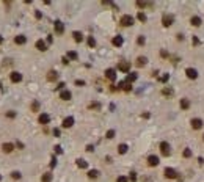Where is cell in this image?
Wrapping results in <instances>:
<instances>
[{"label":"cell","instance_id":"obj_18","mask_svg":"<svg viewBox=\"0 0 204 182\" xmlns=\"http://www.w3.org/2000/svg\"><path fill=\"white\" fill-rule=\"evenodd\" d=\"M57 78H58V74L55 71H49L47 72V80L49 82H53V80H57Z\"/></svg>","mask_w":204,"mask_h":182},{"label":"cell","instance_id":"obj_10","mask_svg":"<svg viewBox=\"0 0 204 182\" xmlns=\"http://www.w3.org/2000/svg\"><path fill=\"white\" fill-rule=\"evenodd\" d=\"M72 124H74V118L72 116H68V118H65L63 119V127H72Z\"/></svg>","mask_w":204,"mask_h":182},{"label":"cell","instance_id":"obj_4","mask_svg":"<svg viewBox=\"0 0 204 182\" xmlns=\"http://www.w3.org/2000/svg\"><path fill=\"white\" fill-rule=\"evenodd\" d=\"M160 149H162L163 155H170V145L167 143V141H162L160 143Z\"/></svg>","mask_w":204,"mask_h":182},{"label":"cell","instance_id":"obj_13","mask_svg":"<svg viewBox=\"0 0 204 182\" xmlns=\"http://www.w3.org/2000/svg\"><path fill=\"white\" fill-rule=\"evenodd\" d=\"M165 176H167L168 179H174V177H176V171H174L173 168H165Z\"/></svg>","mask_w":204,"mask_h":182},{"label":"cell","instance_id":"obj_29","mask_svg":"<svg viewBox=\"0 0 204 182\" xmlns=\"http://www.w3.org/2000/svg\"><path fill=\"white\" fill-rule=\"evenodd\" d=\"M181 107H182V108H189V107H190V102H189L187 99H182V100H181Z\"/></svg>","mask_w":204,"mask_h":182},{"label":"cell","instance_id":"obj_40","mask_svg":"<svg viewBox=\"0 0 204 182\" xmlns=\"http://www.w3.org/2000/svg\"><path fill=\"white\" fill-rule=\"evenodd\" d=\"M137 6H140V8H145V6H146V3H145V2H137Z\"/></svg>","mask_w":204,"mask_h":182},{"label":"cell","instance_id":"obj_19","mask_svg":"<svg viewBox=\"0 0 204 182\" xmlns=\"http://www.w3.org/2000/svg\"><path fill=\"white\" fill-rule=\"evenodd\" d=\"M112 43H113V46L119 47V46H122V43H124V41H122V38H121V36H115V38L112 39Z\"/></svg>","mask_w":204,"mask_h":182},{"label":"cell","instance_id":"obj_23","mask_svg":"<svg viewBox=\"0 0 204 182\" xmlns=\"http://www.w3.org/2000/svg\"><path fill=\"white\" fill-rule=\"evenodd\" d=\"M192 25H195V27H199V25H201V17H198V16H193V17H192Z\"/></svg>","mask_w":204,"mask_h":182},{"label":"cell","instance_id":"obj_7","mask_svg":"<svg viewBox=\"0 0 204 182\" xmlns=\"http://www.w3.org/2000/svg\"><path fill=\"white\" fill-rule=\"evenodd\" d=\"M185 74H187V77H189V78H192V80L198 77V71H196V69H193V68H189V69L185 71Z\"/></svg>","mask_w":204,"mask_h":182},{"label":"cell","instance_id":"obj_28","mask_svg":"<svg viewBox=\"0 0 204 182\" xmlns=\"http://www.w3.org/2000/svg\"><path fill=\"white\" fill-rule=\"evenodd\" d=\"M77 57H79L77 52H74V50H69V52H68V58H69V60H77Z\"/></svg>","mask_w":204,"mask_h":182},{"label":"cell","instance_id":"obj_22","mask_svg":"<svg viewBox=\"0 0 204 182\" xmlns=\"http://www.w3.org/2000/svg\"><path fill=\"white\" fill-rule=\"evenodd\" d=\"M146 61H148V58H146V57H138V60H137V66H145Z\"/></svg>","mask_w":204,"mask_h":182},{"label":"cell","instance_id":"obj_48","mask_svg":"<svg viewBox=\"0 0 204 182\" xmlns=\"http://www.w3.org/2000/svg\"><path fill=\"white\" fill-rule=\"evenodd\" d=\"M93 149H94V148H93V146H91V145H88V146H87V151H90V152H91V151H93Z\"/></svg>","mask_w":204,"mask_h":182},{"label":"cell","instance_id":"obj_39","mask_svg":"<svg viewBox=\"0 0 204 182\" xmlns=\"http://www.w3.org/2000/svg\"><path fill=\"white\" fill-rule=\"evenodd\" d=\"M6 116H8V118H14V116H16V113L11 110V112H8V113H6Z\"/></svg>","mask_w":204,"mask_h":182},{"label":"cell","instance_id":"obj_5","mask_svg":"<svg viewBox=\"0 0 204 182\" xmlns=\"http://www.w3.org/2000/svg\"><path fill=\"white\" fill-rule=\"evenodd\" d=\"M10 78H11V82H13V83H19L20 80H22V74H19V72H11Z\"/></svg>","mask_w":204,"mask_h":182},{"label":"cell","instance_id":"obj_42","mask_svg":"<svg viewBox=\"0 0 204 182\" xmlns=\"http://www.w3.org/2000/svg\"><path fill=\"white\" fill-rule=\"evenodd\" d=\"M53 135L55 137H60V129H53Z\"/></svg>","mask_w":204,"mask_h":182},{"label":"cell","instance_id":"obj_35","mask_svg":"<svg viewBox=\"0 0 204 182\" xmlns=\"http://www.w3.org/2000/svg\"><path fill=\"white\" fill-rule=\"evenodd\" d=\"M105 137H107V138H108V140H112V138H113V137H115V130H108V132H107V135H105Z\"/></svg>","mask_w":204,"mask_h":182},{"label":"cell","instance_id":"obj_11","mask_svg":"<svg viewBox=\"0 0 204 182\" xmlns=\"http://www.w3.org/2000/svg\"><path fill=\"white\" fill-rule=\"evenodd\" d=\"M192 127H193V129H201V127H202V121H201L199 118H193V119H192Z\"/></svg>","mask_w":204,"mask_h":182},{"label":"cell","instance_id":"obj_2","mask_svg":"<svg viewBox=\"0 0 204 182\" xmlns=\"http://www.w3.org/2000/svg\"><path fill=\"white\" fill-rule=\"evenodd\" d=\"M173 22H174V17L171 14H165V16H163V19H162V24L165 25V27H170Z\"/></svg>","mask_w":204,"mask_h":182},{"label":"cell","instance_id":"obj_14","mask_svg":"<svg viewBox=\"0 0 204 182\" xmlns=\"http://www.w3.org/2000/svg\"><path fill=\"white\" fill-rule=\"evenodd\" d=\"M25 41H27V38H25L24 35H17V36L14 38V43H16V44H25Z\"/></svg>","mask_w":204,"mask_h":182},{"label":"cell","instance_id":"obj_38","mask_svg":"<svg viewBox=\"0 0 204 182\" xmlns=\"http://www.w3.org/2000/svg\"><path fill=\"white\" fill-rule=\"evenodd\" d=\"M75 85H77V86H83L85 82H83V80H75Z\"/></svg>","mask_w":204,"mask_h":182},{"label":"cell","instance_id":"obj_17","mask_svg":"<svg viewBox=\"0 0 204 182\" xmlns=\"http://www.w3.org/2000/svg\"><path fill=\"white\" fill-rule=\"evenodd\" d=\"M60 97L63 99V100H69L71 99V91H68V90H63L60 93Z\"/></svg>","mask_w":204,"mask_h":182},{"label":"cell","instance_id":"obj_33","mask_svg":"<svg viewBox=\"0 0 204 182\" xmlns=\"http://www.w3.org/2000/svg\"><path fill=\"white\" fill-rule=\"evenodd\" d=\"M145 41H146V39H145V36H138V39H137V43H138L140 46H143V44H145Z\"/></svg>","mask_w":204,"mask_h":182},{"label":"cell","instance_id":"obj_20","mask_svg":"<svg viewBox=\"0 0 204 182\" xmlns=\"http://www.w3.org/2000/svg\"><path fill=\"white\" fill-rule=\"evenodd\" d=\"M72 36H74V41H75V43H82V41H83V36H82L80 31H74Z\"/></svg>","mask_w":204,"mask_h":182},{"label":"cell","instance_id":"obj_1","mask_svg":"<svg viewBox=\"0 0 204 182\" xmlns=\"http://www.w3.org/2000/svg\"><path fill=\"white\" fill-rule=\"evenodd\" d=\"M119 24H121L122 27H129V25H132V24H134V17H132L130 14H124V16H121Z\"/></svg>","mask_w":204,"mask_h":182},{"label":"cell","instance_id":"obj_47","mask_svg":"<svg viewBox=\"0 0 204 182\" xmlns=\"http://www.w3.org/2000/svg\"><path fill=\"white\" fill-rule=\"evenodd\" d=\"M55 163H57V159L53 157V159H52V162H50V167H55Z\"/></svg>","mask_w":204,"mask_h":182},{"label":"cell","instance_id":"obj_27","mask_svg":"<svg viewBox=\"0 0 204 182\" xmlns=\"http://www.w3.org/2000/svg\"><path fill=\"white\" fill-rule=\"evenodd\" d=\"M97 176H99V171H97V170H91V171L88 173V177H90V179H96Z\"/></svg>","mask_w":204,"mask_h":182},{"label":"cell","instance_id":"obj_21","mask_svg":"<svg viewBox=\"0 0 204 182\" xmlns=\"http://www.w3.org/2000/svg\"><path fill=\"white\" fill-rule=\"evenodd\" d=\"M135 80H137V74L134 72V74H127V78H126V83H132V82H135Z\"/></svg>","mask_w":204,"mask_h":182},{"label":"cell","instance_id":"obj_37","mask_svg":"<svg viewBox=\"0 0 204 182\" xmlns=\"http://www.w3.org/2000/svg\"><path fill=\"white\" fill-rule=\"evenodd\" d=\"M190 155H192V151H190V149H185V151H184V157H187V159H189Z\"/></svg>","mask_w":204,"mask_h":182},{"label":"cell","instance_id":"obj_43","mask_svg":"<svg viewBox=\"0 0 204 182\" xmlns=\"http://www.w3.org/2000/svg\"><path fill=\"white\" fill-rule=\"evenodd\" d=\"M160 80H162V82H167V80H168V74H165V75H163Z\"/></svg>","mask_w":204,"mask_h":182},{"label":"cell","instance_id":"obj_45","mask_svg":"<svg viewBox=\"0 0 204 182\" xmlns=\"http://www.w3.org/2000/svg\"><path fill=\"white\" fill-rule=\"evenodd\" d=\"M137 179V174L135 173H130V180H135Z\"/></svg>","mask_w":204,"mask_h":182},{"label":"cell","instance_id":"obj_15","mask_svg":"<svg viewBox=\"0 0 204 182\" xmlns=\"http://www.w3.org/2000/svg\"><path fill=\"white\" fill-rule=\"evenodd\" d=\"M49 121H50L49 115H46V113L39 115V123H41V124H49Z\"/></svg>","mask_w":204,"mask_h":182},{"label":"cell","instance_id":"obj_36","mask_svg":"<svg viewBox=\"0 0 204 182\" xmlns=\"http://www.w3.org/2000/svg\"><path fill=\"white\" fill-rule=\"evenodd\" d=\"M38 108H39V104H38V102H33V104H32V110H33V112H38Z\"/></svg>","mask_w":204,"mask_h":182},{"label":"cell","instance_id":"obj_46","mask_svg":"<svg viewBox=\"0 0 204 182\" xmlns=\"http://www.w3.org/2000/svg\"><path fill=\"white\" fill-rule=\"evenodd\" d=\"M57 88H58V90H63V88H65V83H63V82L58 83V86H57Z\"/></svg>","mask_w":204,"mask_h":182},{"label":"cell","instance_id":"obj_49","mask_svg":"<svg viewBox=\"0 0 204 182\" xmlns=\"http://www.w3.org/2000/svg\"><path fill=\"white\" fill-rule=\"evenodd\" d=\"M2 43H3V38H2V36H0V44H2Z\"/></svg>","mask_w":204,"mask_h":182},{"label":"cell","instance_id":"obj_16","mask_svg":"<svg viewBox=\"0 0 204 182\" xmlns=\"http://www.w3.org/2000/svg\"><path fill=\"white\" fill-rule=\"evenodd\" d=\"M13 148H14V146H13L11 143H3V145H2V151L6 152V154H10V152L13 151Z\"/></svg>","mask_w":204,"mask_h":182},{"label":"cell","instance_id":"obj_41","mask_svg":"<svg viewBox=\"0 0 204 182\" xmlns=\"http://www.w3.org/2000/svg\"><path fill=\"white\" fill-rule=\"evenodd\" d=\"M55 152H58V154H61V152H63V149H61L60 146H55Z\"/></svg>","mask_w":204,"mask_h":182},{"label":"cell","instance_id":"obj_30","mask_svg":"<svg viewBox=\"0 0 204 182\" xmlns=\"http://www.w3.org/2000/svg\"><path fill=\"white\" fill-rule=\"evenodd\" d=\"M137 17H138V21H141V22H146V14H145V13H141V11H140Z\"/></svg>","mask_w":204,"mask_h":182},{"label":"cell","instance_id":"obj_44","mask_svg":"<svg viewBox=\"0 0 204 182\" xmlns=\"http://www.w3.org/2000/svg\"><path fill=\"white\" fill-rule=\"evenodd\" d=\"M35 16H36V19H41V16H43V14H41V11H36Z\"/></svg>","mask_w":204,"mask_h":182},{"label":"cell","instance_id":"obj_24","mask_svg":"<svg viewBox=\"0 0 204 182\" xmlns=\"http://www.w3.org/2000/svg\"><path fill=\"white\" fill-rule=\"evenodd\" d=\"M77 167H79V168H87L88 163H87L83 159H79V160H77Z\"/></svg>","mask_w":204,"mask_h":182},{"label":"cell","instance_id":"obj_8","mask_svg":"<svg viewBox=\"0 0 204 182\" xmlns=\"http://www.w3.org/2000/svg\"><path fill=\"white\" fill-rule=\"evenodd\" d=\"M36 49L41 50V52H44V50H47V44L43 41V39H38L36 41Z\"/></svg>","mask_w":204,"mask_h":182},{"label":"cell","instance_id":"obj_31","mask_svg":"<svg viewBox=\"0 0 204 182\" xmlns=\"http://www.w3.org/2000/svg\"><path fill=\"white\" fill-rule=\"evenodd\" d=\"M88 46H90V47H94V46H96V39H94L93 36L88 38Z\"/></svg>","mask_w":204,"mask_h":182},{"label":"cell","instance_id":"obj_6","mask_svg":"<svg viewBox=\"0 0 204 182\" xmlns=\"http://www.w3.org/2000/svg\"><path fill=\"white\" fill-rule=\"evenodd\" d=\"M148 165L149 167H157L159 165V157L157 155H149L148 157Z\"/></svg>","mask_w":204,"mask_h":182},{"label":"cell","instance_id":"obj_3","mask_svg":"<svg viewBox=\"0 0 204 182\" xmlns=\"http://www.w3.org/2000/svg\"><path fill=\"white\" fill-rule=\"evenodd\" d=\"M118 69H119L121 72H129V71H130V63H127V61H121V63L118 65Z\"/></svg>","mask_w":204,"mask_h":182},{"label":"cell","instance_id":"obj_32","mask_svg":"<svg viewBox=\"0 0 204 182\" xmlns=\"http://www.w3.org/2000/svg\"><path fill=\"white\" fill-rule=\"evenodd\" d=\"M11 177H13V179H20V173H19V171H13V173H11Z\"/></svg>","mask_w":204,"mask_h":182},{"label":"cell","instance_id":"obj_26","mask_svg":"<svg viewBox=\"0 0 204 182\" xmlns=\"http://www.w3.org/2000/svg\"><path fill=\"white\" fill-rule=\"evenodd\" d=\"M118 152L119 154H126L127 152V145H119L118 146Z\"/></svg>","mask_w":204,"mask_h":182},{"label":"cell","instance_id":"obj_12","mask_svg":"<svg viewBox=\"0 0 204 182\" xmlns=\"http://www.w3.org/2000/svg\"><path fill=\"white\" fill-rule=\"evenodd\" d=\"M105 77L113 82V80L116 78V72H115V69H107V71H105Z\"/></svg>","mask_w":204,"mask_h":182},{"label":"cell","instance_id":"obj_9","mask_svg":"<svg viewBox=\"0 0 204 182\" xmlns=\"http://www.w3.org/2000/svg\"><path fill=\"white\" fill-rule=\"evenodd\" d=\"M55 31H57L58 35H61V33L65 31V25H63V22H61V21H57V22H55Z\"/></svg>","mask_w":204,"mask_h":182},{"label":"cell","instance_id":"obj_25","mask_svg":"<svg viewBox=\"0 0 204 182\" xmlns=\"http://www.w3.org/2000/svg\"><path fill=\"white\" fill-rule=\"evenodd\" d=\"M41 180H43V182H50V180H52V174H50V173H46V174H43Z\"/></svg>","mask_w":204,"mask_h":182},{"label":"cell","instance_id":"obj_34","mask_svg":"<svg viewBox=\"0 0 204 182\" xmlns=\"http://www.w3.org/2000/svg\"><path fill=\"white\" fill-rule=\"evenodd\" d=\"M116 182H129V179H127L126 176H119V177L116 179Z\"/></svg>","mask_w":204,"mask_h":182}]
</instances>
